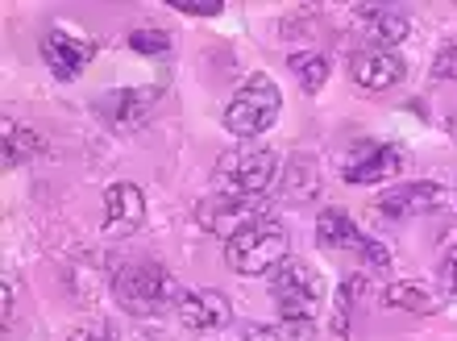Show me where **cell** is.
Masks as SVG:
<instances>
[{
  "label": "cell",
  "mask_w": 457,
  "mask_h": 341,
  "mask_svg": "<svg viewBox=\"0 0 457 341\" xmlns=\"http://www.w3.org/2000/svg\"><path fill=\"white\" fill-rule=\"evenodd\" d=\"M361 292H366V275H361V270H353V275H345V279L337 283L333 312H328V329H333V337L337 341L349 337V320H353V304H358Z\"/></svg>",
  "instance_id": "18"
},
{
  "label": "cell",
  "mask_w": 457,
  "mask_h": 341,
  "mask_svg": "<svg viewBox=\"0 0 457 341\" xmlns=\"http://www.w3.org/2000/svg\"><path fill=\"white\" fill-rule=\"evenodd\" d=\"M270 300L283 325H316L325 308V283L320 270L303 258H287L270 270Z\"/></svg>",
  "instance_id": "1"
},
{
  "label": "cell",
  "mask_w": 457,
  "mask_h": 341,
  "mask_svg": "<svg viewBox=\"0 0 457 341\" xmlns=\"http://www.w3.org/2000/svg\"><path fill=\"white\" fill-rule=\"evenodd\" d=\"M145 220V195L137 183L120 179L104 192V233L109 237H129V233L142 229Z\"/></svg>",
  "instance_id": "13"
},
{
  "label": "cell",
  "mask_w": 457,
  "mask_h": 341,
  "mask_svg": "<svg viewBox=\"0 0 457 341\" xmlns=\"http://www.w3.org/2000/svg\"><path fill=\"white\" fill-rule=\"evenodd\" d=\"M175 12H187V17H217L225 12L220 0H175Z\"/></svg>",
  "instance_id": "22"
},
{
  "label": "cell",
  "mask_w": 457,
  "mask_h": 341,
  "mask_svg": "<svg viewBox=\"0 0 457 341\" xmlns=\"http://www.w3.org/2000/svg\"><path fill=\"white\" fill-rule=\"evenodd\" d=\"M37 50H42L46 71L54 75L59 84H71V79H79L87 62L96 59V42L79 37L75 29H67V25H50L46 34H42V42H37Z\"/></svg>",
  "instance_id": "7"
},
{
  "label": "cell",
  "mask_w": 457,
  "mask_h": 341,
  "mask_svg": "<svg viewBox=\"0 0 457 341\" xmlns=\"http://www.w3.org/2000/svg\"><path fill=\"white\" fill-rule=\"evenodd\" d=\"M316 242L328 245V250H366V233L353 225L345 208H325L320 217H316Z\"/></svg>",
  "instance_id": "14"
},
{
  "label": "cell",
  "mask_w": 457,
  "mask_h": 341,
  "mask_svg": "<svg viewBox=\"0 0 457 341\" xmlns=\"http://www.w3.org/2000/svg\"><path fill=\"white\" fill-rule=\"evenodd\" d=\"M433 79H457V42L453 46H441L433 62Z\"/></svg>",
  "instance_id": "23"
},
{
  "label": "cell",
  "mask_w": 457,
  "mask_h": 341,
  "mask_svg": "<svg viewBox=\"0 0 457 341\" xmlns=\"http://www.w3.org/2000/svg\"><path fill=\"white\" fill-rule=\"evenodd\" d=\"M175 317H179L183 329L217 333L233 320V304L220 292H212V287H192V292L175 295Z\"/></svg>",
  "instance_id": "12"
},
{
  "label": "cell",
  "mask_w": 457,
  "mask_h": 341,
  "mask_svg": "<svg viewBox=\"0 0 457 341\" xmlns=\"http://www.w3.org/2000/svg\"><path fill=\"white\" fill-rule=\"evenodd\" d=\"M383 304L386 308H408V312L428 317V312L441 308V295L428 292V287H420V283H411V279H399V283H391V287L383 292Z\"/></svg>",
  "instance_id": "20"
},
{
  "label": "cell",
  "mask_w": 457,
  "mask_h": 341,
  "mask_svg": "<svg viewBox=\"0 0 457 341\" xmlns=\"http://www.w3.org/2000/svg\"><path fill=\"white\" fill-rule=\"evenodd\" d=\"M283 112V92L266 71H253L245 84L228 96L225 104V129L241 142H258L262 134H270Z\"/></svg>",
  "instance_id": "2"
},
{
  "label": "cell",
  "mask_w": 457,
  "mask_h": 341,
  "mask_svg": "<svg viewBox=\"0 0 457 341\" xmlns=\"http://www.w3.org/2000/svg\"><path fill=\"white\" fill-rule=\"evenodd\" d=\"M349 75L353 84L366 87V92H386L408 79V62L399 50H386V46H361L353 59H349Z\"/></svg>",
  "instance_id": "10"
},
{
  "label": "cell",
  "mask_w": 457,
  "mask_h": 341,
  "mask_svg": "<svg viewBox=\"0 0 457 341\" xmlns=\"http://www.w3.org/2000/svg\"><path fill=\"white\" fill-rule=\"evenodd\" d=\"M441 287H445L449 295H457V245L441 258Z\"/></svg>",
  "instance_id": "24"
},
{
  "label": "cell",
  "mask_w": 457,
  "mask_h": 341,
  "mask_svg": "<svg viewBox=\"0 0 457 341\" xmlns=\"http://www.w3.org/2000/svg\"><path fill=\"white\" fill-rule=\"evenodd\" d=\"M12 308H17V292H12V275H4V295H0V317L12 320Z\"/></svg>",
  "instance_id": "25"
},
{
  "label": "cell",
  "mask_w": 457,
  "mask_h": 341,
  "mask_svg": "<svg viewBox=\"0 0 457 341\" xmlns=\"http://www.w3.org/2000/svg\"><path fill=\"white\" fill-rule=\"evenodd\" d=\"M46 154V137L37 134V129H25L17 121H4V167H21V162H34Z\"/></svg>",
  "instance_id": "17"
},
{
  "label": "cell",
  "mask_w": 457,
  "mask_h": 341,
  "mask_svg": "<svg viewBox=\"0 0 457 341\" xmlns=\"http://www.w3.org/2000/svg\"><path fill=\"white\" fill-rule=\"evenodd\" d=\"M449 134H453V137H457V117H453V121H449Z\"/></svg>",
  "instance_id": "27"
},
{
  "label": "cell",
  "mask_w": 457,
  "mask_h": 341,
  "mask_svg": "<svg viewBox=\"0 0 457 341\" xmlns=\"http://www.w3.org/2000/svg\"><path fill=\"white\" fill-rule=\"evenodd\" d=\"M170 292H175L170 270L158 258H129L112 270V300L129 317H158L167 308Z\"/></svg>",
  "instance_id": "4"
},
{
  "label": "cell",
  "mask_w": 457,
  "mask_h": 341,
  "mask_svg": "<svg viewBox=\"0 0 457 341\" xmlns=\"http://www.w3.org/2000/svg\"><path fill=\"white\" fill-rule=\"evenodd\" d=\"M320 192V170L308 154H291L287 167H283V195H287L291 204H308L316 200Z\"/></svg>",
  "instance_id": "16"
},
{
  "label": "cell",
  "mask_w": 457,
  "mask_h": 341,
  "mask_svg": "<svg viewBox=\"0 0 457 341\" xmlns=\"http://www.w3.org/2000/svg\"><path fill=\"white\" fill-rule=\"evenodd\" d=\"M291 258V233L287 225L278 217H266L250 229H241L237 237H228L225 242V262L233 275H270L278 262H287Z\"/></svg>",
  "instance_id": "3"
},
{
  "label": "cell",
  "mask_w": 457,
  "mask_h": 341,
  "mask_svg": "<svg viewBox=\"0 0 457 341\" xmlns=\"http://www.w3.org/2000/svg\"><path fill=\"white\" fill-rule=\"evenodd\" d=\"M125 46L137 50V54H145V59H162V54H170V34L167 29H150V25H142V29H133V34L125 37Z\"/></svg>",
  "instance_id": "21"
},
{
  "label": "cell",
  "mask_w": 457,
  "mask_h": 341,
  "mask_svg": "<svg viewBox=\"0 0 457 341\" xmlns=\"http://www.w3.org/2000/svg\"><path fill=\"white\" fill-rule=\"evenodd\" d=\"M212 179L220 183V192L233 195H266L270 183L278 179V159L270 146H253V142H241V146L225 150L212 167Z\"/></svg>",
  "instance_id": "5"
},
{
  "label": "cell",
  "mask_w": 457,
  "mask_h": 341,
  "mask_svg": "<svg viewBox=\"0 0 457 341\" xmlns=\"http://www.w3.org/2000/svg\"><path fill=\"white\" fill-rule=\"evenodd\" d=\"M399 170H403V154H399L395 142H383V137L353 142L349 154L341 159V179L345 183H383L395 179Z\"/></svg>",
  "instance_id": "9"
},
{
  "label": "cell",
  "mask_w": 457,
  "mask_h": 341,
  "mask_svg": "<svg viewBox=\"0 0 457 341\" xmlns=\"http://www.w3.org/2000/svg\"><path fill=\"white\" fill-rule=\"evenodd\" d=\"M162 100V84H145V87H112L96 100V112L117 129V134H133L142 129L150 117L158 112Z\"/></svg>",
  "instance_id": "8"
},
{
  "label": "cell",
  "mask_w": 457,
  "mask_h": 341,
  "mask_svg": "<svg viewBox=\"0 0 457 341\" xmlns=\"http://www.w3.org/2000/svg\"><path fill=\"white\" fill-rule=\"evenodd\" d=\"M270 217V208H266L262 195H233V192H212L204 195L200 204H195V225L220 242L228 237H237L241 229H250L258 220Z\"/></svg>",
  "instance_id": "6"
},
{
  "label": "cell",
  "mask_w": 457,
  "mask_h": 341,
  "mask_svg": "<svg viewBox=\"0 0 457 341\" xmlns=\"http://www.w3.org/2000/svg\"><path fill=\"white\" fill-rule=\"evenodd\" d=\"M441 204H445V187H436V183H395L391 192L374 200V212L383 220H411L428 217Z\"/></svg>",
  "instance_id": "11"
},
{
  "label": "cell",
  "mask_w": 457,
  "mask_h": 341,
  "mask_svg": "<svg viewBox=\"0 0 457 341\" xmlns=\"http://www.w3.org/2000/svg\"><path fill=\"white\" fill-rule=\"evenodd\" d=\"M287 67L295 71V79H300V87L308 96L325 92V84H328V54L325 50H291Z\"/></svg>",
  "instance_id": "19"
},
{
  "label": "cell",
  "mask_w": 457,
  "mask_h": 341,
  "mask_svg": "<svg viewBox=\"0 0 457 341\" xmlns=\"http://www.w3.org/2000/svg\"><path fill=\"white\" fill-rule=\"evenodd\" d=\"M71 341H117V337H112V329H109V325H96V329H84V333H75Z\"/></svg>",
  "instance_id": "26"
},
{
  "label": "cell",
  "mask_w": 457,
  "mask_h": 341,
  "mask_svg": "<svg viewBox=\"0 0 457 341\" xmlns=\"http://www.w3.org/2000/svg\"><path fill=\"white\" fill-rule=\"evenodd\" d=\"M353 17H361L366 21V29H370L374 46H386L395 50L403 37H408V17L399 9H386V4H358L353 9Z\"/></svg>",
  "instance_id": "15"
}]
</instances>
